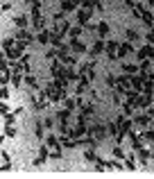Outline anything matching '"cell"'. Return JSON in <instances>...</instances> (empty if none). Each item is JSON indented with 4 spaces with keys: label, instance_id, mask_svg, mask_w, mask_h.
<instances>
[{
    "label": "cell",
    "instance_id": "cell-28",
    "mask_svg": "<svg viewBox=\"0 0 154 179\" xmlns=\"http://www.w3.org/2000/svg\"><path fill=\"white\" fill-rule=\"evenodd\" d=\"M113 154H116L118 159H122V150H120V147H116V150H113Z\"/></svg>",
    "mask_w": 154,
    "mask_h": 179
},
{
    "label": "cell",
    "instance_id": "cell-11",
    "mask_svg": "<svg viewBox=\"0 0 154 179\" xmlns=\"http://www.w3.org/2000/svg\"><path fill=\"white\" fill-rule=\"evenodd\" d=\"M50 32H41V34H39V36H36V39H39V43H48V41H50Z\"/></svg>",
    "mask_w": 154,
    "mask_h": 179
},
{
    "label": "cell",
    "instance_id": "cell-27",
    "mask_svg": "<svg viewBox=\"0 0 154 179\" xmlns=\"http://www.w3.org/2000/svg\"><path fill=\"white\" fill-rule=\"evenodd\" d=\"M43 125H45V127H50V129H52V118H45V120H43Z\"/></svg>",
    "mask_w": 154,
    "mask_h": 179
},
{
    "label": "cell",
    "instance_id": "cell-15",
    "mask_svg": "<svg viewBox=\"0 0 154 179\" xmlns=\"http://www.w3.org/2000/svg\"><path fill=\"white\" fill-rule=\"evenodd\" d=\"M143 138H147V141H154V132H152V129H145V132H143Z\"/></svg>",
    "mask_w": 154,
    "mask_h": 179
},
{
    "label": "cell",
    "instance_id": "cell-22",
    "mask_svg": "<svg viewBox=\"0 0 154 179\" xmlns=\"http://www.w3.org/2000/svg\"><path fill=\"white\" fill-rule=\"evenodd\" d=\"M122 70L125 73H136V66H122Z\"/></svg>",
    "mask_w": 154,
    "mask_h": 179
},
{
    "label": "cell",
    "instance_id": "cell-3",
    "mask_svg": "<svg viewBox=\"0 0 154 179\" xmlns=\"http://www.w3.org/2000/svg\"><path fill=\"white\" fill-rule=\"evenodd\" d=\"M138 11H141V18L145 21L147 25H152V14H150V11H147V9L143 7V5H138Z\"/></svg>",
    "mask_w": 154,
    "mask_h": 179
},
{
    "label": "cell",
    "instance_id": "cell-10",
    "mask_svg": "<svg viewBox=\"0 0 154 179\" xmlns=\"http://www.w3.org/2000/svg\"><path fill=\"white\" fill-rule=\"evenodd\" d=\"M97 32H100V36H107V32H109V25H107V23H100V25H97Z\"/></svg>",
    "mask_w": 154,
    "mask_h": 179
},
{
    "label": "cell",
    "instance_id": "cell-29",
    "mask_svg": "<svg viewBox=\"0 0 154 179\" xmlns=\"http://www.w3.org/2000/svg\"><path fill=\"white\" fill-rule=\"evenodd\" d=\"M147 39H150V41L154 43V30H152V32H150V34H147Z\"/></svg>",
    "mask_w": 154,
    "mask_h": 179
},
{
    "label": "cell",
    "instance_id": "cell-20",
    "mask_svg": "<svg viewBox=\"0 0 154 179\" xmlns=\"http://www.w3.org/2000/svg\"><path fill=\"white\" fill-rule=\"evenodd\" d=\"M79 32H82V30H79V27H73V30H70V39H77V36H79Z\"/></svg>",
    "mask_w": 154,
    "mask_h": 179
},
{
    "label": "cell",
    "instance_id": "cell-24",
    "mask_svg": "<svg viewBox=\"0 0 154 179\" xmlns=\"http://www.w3.org/2000/svg\"><path fill=\"white\" fill-rule=\"evenodd\" d=\"M36 136H39V138L43 136V125H41V122H39V125H36Z\"/></svg>",
    "mask_w": 154,
    "mask_h": 179
},
{
    "label": "cell",
    "instance_id": "cell-31",
    "mask_svg": "<svg viewBox=\"0 0 154 179\" xmlns=\"http://www.w3.org/2000/svg\"><path fill=\"white\" fill-rule=\"evenodd\" d=\"M152 156H154V154H152Z\"/></svg>",
    "mask_w": 154,
    "mask_h": 179
},
{
    "label": "cell",
    "instance_id": "cell-13",
    "mask_svg": "<svg viewBox=\"0 0 154 179\" xmlns=\"http://www.w3.org/2000/svg\"><path fill=\"white\" fill-rule=\"evenodd\" d=\"M16 25H18V27H25V25H27V16H18V18H16Z\"/></svg>",
    "mask_w": 154,
    "mask_h": 179
},
{
    "label": "cell",
    "instance_id": "cell-23",
    "mask_svg": "<svg viewBox=\"0 0 154 179\" xmlns=\"http://www.w3.org/2000/svg\"><path fill=\"white\" fill-rule=\"evenodd\" d=\"M0 111H2V116H5V113H9V107H7V102H2V104H0Z\"/></svg>",
    "mask_w": 154,
    "mask_h": 179
},
{
    "label": "cell",
    "instance_id": "cell-30",
    "mask_svg": "<svg viewBox=\"0 0 154 179\" xmlns=\"http://www.w3.org/2000/svg\"><path fill=\"white\" fill-rule=\"evenodd\" d=\"M147 5H150V7H154V0H147Z\"/></svg>",
    "mask_w": 154,
    "mask_h": 179
},
{
    "label": "cell",
    "instance_id": "cell-8",
    "mask_svg": "<svg viewBox=\"0 0 154 179\" xmlns=\"http://www.w3.org/2000/svg\"><path fill=\"white\" fill-rule=\"evenodd\" d=\"M129 52H131V45H129V43H122L120 50H118V54H120V57H125V54H129Z\"/></svg>",
    "mask_w": 154,
    "mask_h": 179
},
{
    "label": "cell",
    "instance_id": "cell-16",
    "mask_svg": "<svg viewBox=\"0 0 154 179\" xmlns=\"http://www.w3.org/2000/svg\"><path fill=\"white\" fill-rule=\"evenodd\" d=\"M127 39H129V41H136V39H138V34L134 32V30H127Z\"/></svg>",
    "mask_w": 154,
    "mask_h": 179
},
{
    "label": "cell",
    "instance_id": "cell-26",
    "mask_svg": "<svg viewBox=\"0 0 154 179\" xmlns=\"http://www.w3.org/2000/svg\"><path fill=\"white\" fill-rule=\"evenodd\" d=\"M7 136H16V129L9 127V125H7Z\"/></svg>",
    "mask_w": 154,
    "mask_h": 179
},
{
    "label": "cell",
    "instance_id": "cell-2",
    "mask_svg": "<svg viewBox=\"0 0 154 179\" xmlns=\"http://www.w3.org/2000/svg\"><path fill=\"white\" fill-rule=\"evenodd\" d=\"M154 57V48L152 45H145V48H141V50H138V59L143 61V59H152Z\"/></svg>",
    "mask_w": 154,
    "mask_h": 179
},
{
    "label": "cell",
    "instance_id": "cell-5",
    "mask_svg": "<svg viewBox=\"0 0 154 179\" xmlns=\"http://www.w3.org/2000/svg\"><path fill=\"white\" fill-rule=\"evenodd\" d=\"M77 2H79V0H64L61 5H64V9H66V11H73V9L77 7Z\"/></svg>",
    "mask_w": 154,
    "mask_h": 179
},
{
    "label": "cell",
    "instance_id": "cell-14",
    "mask_svg": "<svg viewBox=\"0 0 154 179\" xmlns=\"http://www.w3.org/2000/svg\"><path fill=\"white\" fill-rule=\"evenodd\" d=\"M138 156H141V163H145V159L150 156V152H147V150H138Z\"/></svg>",
    "mask_w": 154,
    "mask_h": 179
},
{
    "label": "cell",
    "instance_id": "cell-18",
    "mask_svg": "<svg viewBox=\"0 0 154 179\" xmlns=\"http://www.w3.org/2000/svg\"><path fill=\"white\" fill-rule=\"evenodd\" d=\"M18 73H20V70H14V77H11V79H14V84H20V75H18Z\"/></svg>",
    "mask_w": 154,
    "mask_h": 179
},
{
    "label": "cell",
    "instance_id": "cell-17",
    "mask_svg": "<svg viewBox=\"0 0 154 179\" xmlns=\"http://www.w3.org/2000/svg\"><path fill=\"white\" fill-rule=\"evenodd\" d=\"M97 52H102V41H97L93 45V54H97Z\"/></svg>",
    "mask_w": 154,
    "mask_h": 179
},
{
    "label": "cell",
    "instance_id": "cell-1",
    "mask_svg": "<svg viewBox=\"0 0 154 179\" xmlns=\"http://www.w3.org/2000/svg\"><path fill=\"white\" fill-rule=\"evenodd\" d=\"M45 143H48V147L52 150V156H57V159H59V154H61V152H59V138L50 134V136L45 138Z\"/></svg>",
    "mask_w": 154,
    "mask_h": 179
},
{
    "label": "cell",
    "instance_id": "cell-12",
    "mask_svg": "<svg viewBox=\"0 0 154 179\" xmlns=\"http://www.w3.org/2000/svg\"><path fill=\"white\" fill-rule=\"evenodd\" d=\"M2 170H9V154L2 152Z\"/></svg>",
    "mask_w": 154,
    "mask_h": 179
},
{
    "label": "cell",
    "instance_id": "cell-21",
    "mask_svg": "<svg viewBox=\"0 0 154 179\" xmlns=\"http://www.w3.org/2000/svg\"><path fill=\"white\" fill-rule=\"evenodd\" d=\"M27 84L32 86V88H36V86H39V84H36V79H34V77H27Z\"/></svg>",
    "mask_w": 154,
    "mask_h": 179
},
{
    "label": "cell",
    "instance_id": "cell-4",
    "mask_svg": "<svg viewBox=\"0 0 154 179\" xmlns=\"http://www.w3.org/2000/svg\"><path fill=\"white\" fill-rule=\"evenodd\" d=\"M88 18H91V11H88V14H86V11H79L77 21H79V25H88Z\"/></svg>",
    "mask_w": 154,
    "mask_h": 179
},
{
    "label": "cell",
    "instance_id": "cell-7",
    "mask_svg": "<svg viewBox=\"0 0 154 179\" xmlns=\"http://www.w3.org/2000/svg\"><path fill=\"white\" fill-rule=\"evenodd\" d=\"M16 39H18V41H23V43H30V41H32V36L27 34L25 30H20V32L16 34Z\"/></svg>",
    "mask_w": 154,
    "mask_h": 179
},
{
    "label": "cell",
    "instance_id": "cell-25",
    "mask_svg": "<svg viewBox=\"0 0 154 179\" xmlns=\"http://www.w3.org/2000/svg\"><path fill=\"white\" fill-rule=\"evenodd\" d=\"M107 127H109V134H116V132H118V129H116L118 125H113V122H111V125H107Z\"/></svg>",
    "mask_w": 154,
    "mask_h": 179
},
{
    "label": "cell",
    "instance_id": "cell-19",
    "mask_svg": "<svg viewBox=\"0 0 154 179\" xmlns=\"http://www.w3.org/2000/svg\"><path fill=\"white\" fill-rule=\"evenodd\" d=\"M75 100H66V109H68V111H73V109H75Z\"/></svg>",
    "mask_w": 154,
    "mask_h": 179
},
{
    "label": "cell",
    "instance_id": "cell-9",
    "mask_svg": "<svg viewBox=\"0 0 154 179\" xmlns=\"http://www.w3.org/2000/svg\"><path fill=\"white\" fill-rule=\"evenodd\" d=\"M136 125L145 127V125H150V118H147V116H136Z\"/></svg>",
    "mask_w": 154,
    "mask_h": 179
},
{
    "label": "cell",
    "instance_id": "cell-6",
    "mask_svg": "<svg viewBox=\"0 0 154 179\" xmlns=\"http://www.w3.org/2000/svg\"><path fill=\"white\" fill-rule=\"evenodd\" d=\"M136 107H138V109H145V107H150V95H145V98H138V100H136Z\"/></svg>",
    "mask_w": 154,
    "mask_h": 179
}]
</instances>
